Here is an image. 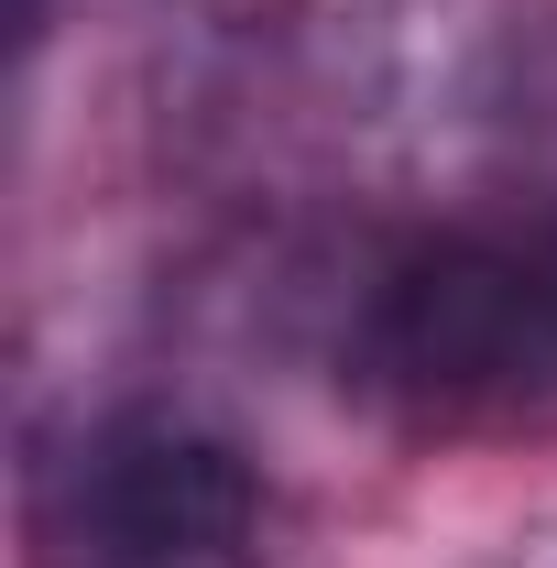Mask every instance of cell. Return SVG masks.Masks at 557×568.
Returning a JSON list of instances; mask_svg holds the SVG:
<instances>
[{"instance_id":"cell-2","label":"cell","mask_w":557,"mask_h":568,"mask_svg":"<svg viewBox=\"0 0 557 568\" xmlns=\"http://www.w3.org/2000/svg\"><path fill=\"white\" fill-rule=\"evenodd\" d=\"M252 525L263 481L198 416H110L55 481V536L77 568H230Z\"/></svg>"},{"instance_id":"cell-1","label":"cell","mask_w":557,"mask_h":568,"mask_svg":"<svg viewBox=\"0 0 557 568\" xmlns=\"http://www.w3.org/2000/svg\"><path fill=\"white\" fill-rule=\"evenodd\" d=\"M350 383L394 426H426V437L547 426L557 416V197L405 241L350 317Z\"/></svg>"},{"instance_id":"cell-3","label":"cell","mask_w":557,"mask_h":568,"mask_svg":"<svg viewBox=\"0 0 557 568\" xmlns=\"http://www.w3.org/2000/svg\"><path fill=\"white\" fill-rule=\"evenodd\" d=\"M525 568H557V558H525Z\"/></svg>"}]
</instances>
